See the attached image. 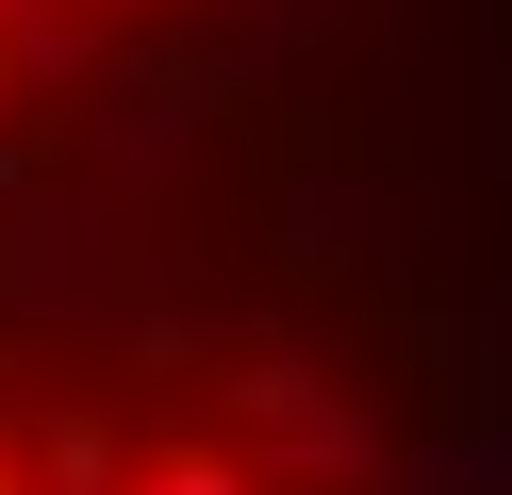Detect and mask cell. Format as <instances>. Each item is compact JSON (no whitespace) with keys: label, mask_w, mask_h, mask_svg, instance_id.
Instances as JSON below:
<instances>
[{"label":"cell","mask_w":512,"mask_h":495,"mask_svg":"<svg viewBox=\"0 0 512 495\" xmlns=\"http://www.w3.org/2000/svg\"><path fill=\"white\" fill-rule=\"evenodd\" d=\"M166 17H199V0H0V132L34 116V99L100 83L116 50H149Z\"/></svg>","instance_id":"2"},{"label":"cell","mask_w":512,"mask_h":495,"mask_svg":"<svg viewBox=\"0 0 512 495\" xmlns=\"http://www.w3.org/2000/svg\"><path fill=\"white\" fill-rule=\"evenodd\" d=\"M0 495H364V462H265L215 363H0Z\"/></svg>","instance_id":"1"}]
</instances>
